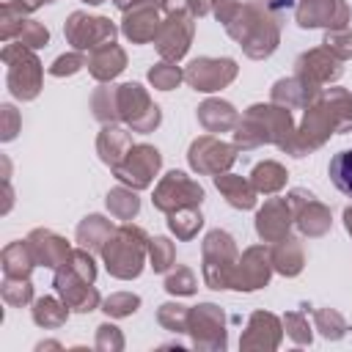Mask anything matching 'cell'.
Segmentation results:
<instances>
[{
    "label": "cell",
    "instance_id": "1",
    "mask_svg": "<svg viewBox=\"0 0 352 352\" xmlns=\"http://www.w3.org/2000/svg\"><path fill=\"white\" fill-rule=\"evenodd\" d=\"M330 179L333 184L352 198V148L346 151H338L333 160H330Z\"/></svg>",
    "mask_w": 352,
    "mask_h": 352
}]
</instances>
